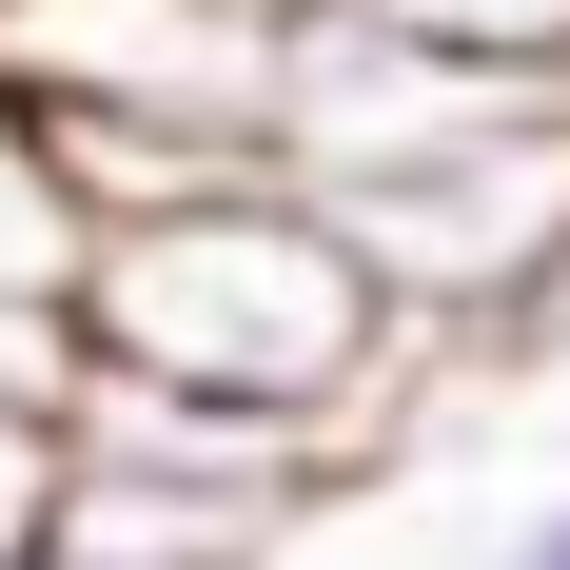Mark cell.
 <instances>
[{
    "mask_svg": "<svg viewBox=\"0 0 570 570\" xmlns=\"http://www.w3.org/2000/svg\"><path fill=\"white\" fill-rule=\"evenodd\" d=\"M79 335H99V374L197 394V413H276V433H315L335 472L453 453L433 413L472 394V374H433V354L394 335V295H374V256L335 236V197H295L276 158H256V177H177V197L99 217Z\"/></svg>",
    "mask_w": 570,
    "mask_h": 570,
    "instance_id": "1",
    "label": "cell"
},
{
    "mask_svg": "<svg viewBox=\"0 0 570 570\" xmlns=\"http://www.w3.org/2000/svg\"><path fill=\"white\" fill-rule=\"evenodd\" d=\"M335 236L374 256V295H394V335L433 354V374L551 354L570 335V79L492 99L472 138H433V158H394V177H354Z\"/></svg>",
    "mask_w": 570,
    "mask_h": 570,
    "instance_id": "2",
    "label": "cell"
},
{
    "mask_svg": "<svg viewBox=\"0 0 570 570\" xmlns=\"http://www.w3.org/2000/svg\"><path fill=\"white\" fill-rule=\"evenodd\" d=\"M0 99H40L99 217L276 158V20L236 0H0Z\"/></svg>",
    "mask_w": 570,
    "mask_h": 570,
    "instance_id": "3",
    "label": "cell"
},
{
    "mask_svg": "<svg viewBox=\"0 0 570 570\" xmlns=\"http://www.w3.org/2000/svg\"><path fill=\"white\" fill-rule=\"evenodd\" d=\"M79 276H99V177H79V138L40 99H0V295L79 315Z\"/></svg>",
    "mask_w": 570,
    "mask_h": 570,
    "instance_id": "4",
    "label": "cell"
},
{
    "mask_svg": "<svg viewBox=\"0 0 570 570\" xmlns=\"http://www.w3.org/2000/svg\"><path fill=\"white\" fill-rule=\"evenodd\" d=\"M335 20L433 40V59H472V79H570V0H335Z\"/></svg>",
    "mask_w": 570,
    "mask_h": 570,
    "instance_id": "5",
    "label": "cell"
},
{
    "mask_svg": "<svg viewBox=\"0 0 570 570\" xmlns=\"http://www.w3.org/2000/svg\"><path fill=\"white\" fill-rule=\"evenodd\" d=\"M59 492H79V433L0 394V570H40V551H59Z\"/></svg>",
    "mask_w": 570,
    "mask_h": 570,
    "instance_id": "6",
    "label": "cell"
},
{
    "mask_svg": "<svg viewBox=\"0 0 570 570\" xmlns=\"http://www.w3.org/2000/svg\"><path fill=\"white\" fill-rule=\"evenodd\" d=\"M472 570H570V492H531V512L492 531V551H472Z\"/></svg>",
    "mask_w": 570,
    "mask_h": 570,
    "instance_id": "7",
    "label": "cell"
},
{
    "mask_svg": "<svg viewBox=\"0 0 570 570\" xmlns=\"http://www.w3.org/2000/svg\"><path fill=\"white\" fill-rule=\"evenodd\" d=\"M236 20H295V0H236Z\"/></svg>",
    "mask_w": 570,
    "mask_h": 570,
    "instance_id": "8",
    "label": "cell"
}]
</instances>
